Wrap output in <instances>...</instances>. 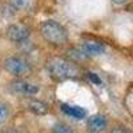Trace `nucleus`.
Segmentation results:
<instances>
[{"label":"nucleus","instance_id":"obj_7","mask_svg":"<svg viewBox=\"0 0 133 133\" xmlns=\"http://www.w3.org/2000/svg\"><path fill=\"white\" fill-rule=\"evenodd\" d=\"M87 127L91 133H100L107 128V118L103 115H95L89 117L87 123Z\"/></svg>","mask_w":133,"mask_h":133},{"label":"nucleus","instance_id":"obj_4","mask_svg":"<svg viewBox=\"0 0 133 133\" xmlns=\"http://www.w3.org/2000/svg\"><path fill=\"white\" fill-rule=\"evenodd\" d=\"M5 33H7V37L11 41L23 44L29 39L31 29L23 24H9L5 29Z\"/></svg>","mask_w":133,"mask_h":133},{"label":"nucleus","instance_id":"obj_5","mask_svg":"<svg viewBox=\"0 0 133 133\" xmlns=\"http://www.w3.org/2000/svg\"><path fill=\"white\" fill-rule=\"evenodd\" d=\"M9 89H11L12 93L20 95V96H35V95L39 93V88L35 84L27 83V81L20 80V79L11 83Z\"/></svg>","mask_w":133,"mask_h":133},{"label":"nucleus","instance_id":"obj_16","mask_svg":"<svg viewBox=\"0 0 133 133\" xmlns=\"http://www.w3.org/2000/svg\"><path fill=\"white\" fill-rule=\"evenodd\" d=\"M3 133H16V132H15V130H12V129H5Z\"/></svg>","mask_w":133,"mask_h":133},{"label":"nucleus","instance_id":"obj_12","mask_svg":"<svg viewBox=\"0 0 133 133\" xmlns=\"http://www.w3.org/2000/svg\"><path fill=\"white\" fill-rule=\"evenodd\" d=\"M8 115H9V110H8L7 105L0 103V124L5 123V120L8 118Z\"/></svg>","mask_w":133,"mask_h":133},{"label":"nucleus","instance_id":"obj_13","mask_svg":"<svg viewBox=\"0 0 133 133\" xmlns=\"http://www.w3.org/2000/svg\"><path fill=\"white\" fill-rule=\"evenodd\" d=\"M88 77L91 79V81H92V83H95V84H101V80H100V77H98L96 73L89 72V73H88Z\"/></svg>","mask_w":133,"mask_h":133},{"label":"nucleus","instance_id":"obj_8","mask_svg":"<svg viewBox=\"0 0 133 133\" xmlns=\"http://www.w3.org/2000/svg\"><path fill=\"white\" fill-rule=\"evenodd\" d=\"M60 108H61V110L65 113V115H68V116H71V117H73V118H77V120H80V118H84L85 117V115H87V112L83 109V108H80V107H77V105H68V104H61L60 105Z\"/></svg>","mask_w":133,"mask_h":133},{"label":"nucleus","instance_id":"obj_15","mask_svg":"<svg viewBox=\"0 0 133 133\" xmlns=\"http://www.w3.org/2000/svg\"><path fill=\"white\" fill-rule=\"evenodd\" d=\"M128 2V0H113V3H116V4H125Z\"/></svg>","mask_w":133,"mask_h":133},{"label":"nucleus","instance_id":"obj_2","mask_svg":"<svg viewBox=\"0 0 133 133\" xmlns=\"http://www.w3.org/2000/svg\"><path fill=\"white\" fill-rule=\"evenodd\" d=\"M40 35L47 43L55 47H61L68 41V32L65 27L57 23L56 20H45L39 27Z\"/></svg>","mask_w":133,"mask_h":133},{"label":"nucleus","instance_id":"obj_17","mask_svg":"<svg viewBox=\"0 0 133 133\" xmlns=\"http://www.w3.org/2000/svg\"><path fill=\"white\" fill-rule=\"evenodd\" d=\"M60 2H63V0H60Z\"/></svg>","mask_w":133,"mask_h":133},{"label":"nucleus","instance_id":"obj_6","mask_svg":"<svg viewBox=\"0 0 133 133\" xmlns=\"http://www.w3.org/2000/svg\"><path fill=\"white\" fill-rule=\"evenodd\" d=\"M80 51L87 57L91 56H100L105 52V45L98 41H84L80 45Z\"/></svg>","mask_w":133,"mask_h":133},{"label":"nucleus","instance_id":"obj_9","mask_svg":"<svg viewBox=\"0 0 133 133\" xmlns=\"http://www.w3.org/2000/svg\"><path fill=\"white\" fill-rule=\"evenodd\" d=\"M28 109L31 112H33L35 115H45L48 113V105L44 103V101H40V100H31L28 103Z\"/></svg>","mask_w":133,"mask_h":133},{"label":"nucleus","instance_id":"obj_1","mask_svg":"<svg viewBox=\"0 0 133 133\" xmlns=\"http://www.w3.org/2000/svg\"><path fill=\"white\" fill-rule=\"evenodd\" d=\"M45 69L55 81L75 80L81 76V69L75 61L60 56H51L45 60Z\"/></svg>","mask_w":133,"mask_h":133},{"label":"nucleus","instance_id":"obj_11","mask_svg":"<svg viewBox=\"0 0 133 133\" xmlns=\"http://www.w3.org/2000/svg\"><path fill=\"white\" fill-rule=\"evenodd\" d=\"M52 133H73L72 128L64 123H56L52 128Z\"/></svg>","mask_w":133,"mask_h":133},{"label":"nucleus","instance_id":"obj_10","mask_svg":"<svg viewBox=\"0 0 133 133\" xmlns=\"http://www.w3.org/2000/svg\"><path fill=\"white\" fill-rule=\"evenodd\" d=\"M9 4L16 11H27L33 7L35 0H9Z\"/></svg>","mask_w":133,"mask_h":133},{"label":"nucleus","instance_id":"obj_3","mask_svg":"<svg viewBox=\"0 0 133 133\" xmlns=\"http://www.w3.org/2000/svg\"><path fill=\"white\" fill-rule=\"evenodd\" d=\"M4 69L15 77H23L31 72L29 63L21 56H9L3 63Z\"/></svg>","mask_w":133,"mask_h":133},{"label":"nucleus","instance_id":"obj_14","mask_svg":"<svg viewBox=\"0 0 133 133\" xmlns=\"http://www.w3.org/2000/svg\"><path fill=\"white\" fill-rule=\"evenodd\" d=\"M109 133H127V130L123 129V128H115V129L110 130Z\"/></svg>","mask_w":133,"mask_h":133}]
</instances>
